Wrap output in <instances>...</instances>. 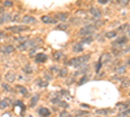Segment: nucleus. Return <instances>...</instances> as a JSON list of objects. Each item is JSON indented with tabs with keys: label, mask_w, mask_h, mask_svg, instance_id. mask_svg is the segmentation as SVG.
Wrapping results in <instances>:
<instances>
[{
	"label": "nucleus",
	"mask_w": 130,
	"mask_h": 117,
	"mask_svg": "<svg viewBox=\"0 0 130 117\" xmlns=\"http://www.w3.org/2000/svg\"><path fill=\"white\" fill-rule=\"evenodd\" d=\"M125 65H126V66H130V56L126 57V60H125Z\"/></svg>",
	"instance_id": "nucleus-51"
},
{
	"label": "nucleus",
	"mask_w": 130,
	"mask_h": 117,
	"mask_svg": "<svg viewBox=\"0 0 130 117\" xmlns=\"http://www.w3.org/2000/svg\"><path fill=\"white\" fill-rule=\"evenodd\" d=\"M22 70H24V73H26V74H31L32 73V69H31V65H25L24 68H22Z\"/></svg>",
	"instance_id": "nucleus-39"
},
{
	"label": "nucleus",
	"mask_w": 130,
	"mask_h": 117,
	"mask_svg": "<svg viewBox=\"0 0 130 117\" xmlns=\"http://www.w3.org/2000/svg\"><path fill=\"white\" fill-rule=\"evenodd\" d=\"M83 49H85V47H83V44L81 43H74L73 44V47H72V51L74 52V54H81V52H83Z\"/></svg>",
	"instance_id": "nucleus-17"
},
{
	"label": "nucleus",
	"mask_w": 130,
	"mask_h": 117,
	"mask_svg": "<svg viewBox=\"0 0 130 117\" xmlns=\"http://www.w3.org/2000/svg\"><path fill=\"white\" fill-rule=\"evenodd\" d=\"M62 57H64V52H62V51H56V52H53V59H55V60L60 61Z\"/></svg>",
	"instance_id": "nucleus-30"
},
{
	"label": "nucleus",
	"mask_w": 130,
	"mask_h": 117,
	"mask_svg": "<svg viewBox=\"0 0 130 117\" xmlns=\"http://www.w3.org/2000/svg\"><path fill=\"white\" fill-rule=\"evenodd\" d=\"M81 107H82V108H85V109H90V108H91L89 104H85V103H81Z\"/></svg>",
	"instance_id": "nucleus-49"
},
{
	"label": "nucleus",
	"mask_w": 130,
	"mask_h": 117,
	"mask_svg": "<svg viewBox=\"0 0 130 117\" xmlns=\"http://www.w3.org/2000/svg\"><path fill=\"white\" fill-rule=\"evenodd\" d=\"M102 68H103V62H102V60L99 59V60L96 61L95 66H94V70H95V73H99V72L102 70Z\"/></svg>",
	"instance_id": "nucleus-28"
},
{
	"label": "nucleus",
	"mask_w": 130,
	"mask_h": 117,
	"mask_svg": "<svg viewBox=\"0 0 130 117\" xmlns=\"http://www.w3.org/2000/svg\"><path fill=\"white\" fill-rule=\"evenodd\" d=\"M5 79H7L8 82H14V81H16V73H14V72H8V73L5 74Z\"/></svg>",
	"instance_id": "nucleus-22"
},
{
	"label": "nucleus",
	"mask_w": 130,
	"mask_h": 117,
	"mask_svg": "<svg viewBox=\"0 0 130 117\" xmlns=\"http://www.w3.org/2000/svg\"><path fill=\"white\" fill-rule=\"evenodd\" d=\"M89 13L94 18H102V16H103V12L99 9V7H96V5H92V7L89 8Z\"/></svg>",
	"instance_id": "nucleus-7"
},
{
	"label": "nucleus",
	"mask_w": 130,
	"mask_h": 117,
	"mask_svg": "<svg viewBox=\"0 0 130 117\" xmlns=\"http://www.w3.org/2000/svg\"><path fill=\"white\" fill-rule=\"evenodd\" d=\"M47 60H48V56L46 54H38L37 52V55L34 56V61L37 64H44Z\"/></svg>",
	"instance_id": "nucleus-11"
},
{
	"label": "nucleus",
	"mask_w": 130,
	"mask_h": 117,
	"mask_svg": "<svg viewBox=\"0 0 130 117\" xmlns=\"http://www.w3.org/2000/svg\"><path fill=\"white\" fill-rule=\"evenodd\" d=\"M95 40V38L92 37V35H85V37H82V39H81V43L85 46V44H91L92 42Z\"/></svg>",
	"instance_id": "nucleus-18"
},
{
	"label": "nucleus",
	"mask_w": 130,
	"mask_h": 117,
	"mask_svg": "<svg viewBox=\"0 0 130 117\" xmlns=\"http://www.w3.org/2000/svg\"><path fill=\"white\" fill-rule=\"evenodd\" d=\"M86 117H89V116H86Z\"/></svg>",
	"instance_id": "nucleus-56"
},
{
	"label": "nucleus",
	"mask_w": 130,
	"mask_h": 117,
	"mask_svg": "<svg viewBox=\"0 0 130 117\" xmlns=\"http://www.w3.org/2000/svg\"><path fill=\"white\" fill-rule=\"evenodd\" d=\"M90 59H91L90 54H85L82 56H75V57H73V59L67 61V66H72L74 69L82 68L83 65H86V64L90 61Z\"/></svg>",
	"instance_id": "nucleus-1"
},
{
	"label": "nucleus",
	"mask_w": 130,
	"mask_h": 117,
	"mask_svg": "<svg viewBox=\"0 0 130 117\" xmlns=\"http://www.w3.org/2000/svg\"><path fill=\"white\" fill-rule=\"evenodd\" d=\"M37 112H38V114L40 117H50L51 116V111L48 108H46V107H38Z\"/></svg>",
	"instance_id": "nucleus-14"
},
{
	"label": "nucleus",
	"mask_w": 130,
	"mask_h": 117,
	"mask_svg": "<svg viewBox=\"0 0 130 117\" xmlns=\"http://www.w3.org/2000/svg\"><path fill=\"white\" fill-rule=\"evenodd\" d=\"M57 107H60V108H62V109H68V108H69V104H68L67 102H64V100H60L59 104H57Z\"/></svg>",
	"instance_id": "nucleus-35"
},
{
	"label": "nucleus",
	"mask_w": 130,
	"mask_h": 117,
	"mask_svg": "<svg viewBox=\"0 0 130 117\" xmlns=\"http://www.w3.org/2000/svg\"><path fill=\"white\" fill-rule=\"evenodd\" d=\"M40 21H42L44 25H56V24H57L56 18L53 17L52 14H43L42 18H40Z\"/></svg>",
	"instance_id": "nucleus-6"
},
{
	"label": "nucleus",
	"mask_w": 130,
	"mask_h": 117,
	"mask_svg": "<svg viewBox=\"0 0 130 117\" xmlns=\"http://www.w3.org/2000/svg\"><path fill=\"white\" fill-rule=\"evenodd\" d=\"M17 89L21 91V94H22V95H25V96H27V95H29V91H27V89H25L24 86H20V85H18V86H17Z\"/></svg>",
	"instance_id": "nucleus-38"
},
{
	"label": "nucleus",
	"mask_w": 130,
	"mask_h": 117,
	"mask_svg": "<svg viewBox=\"0 0 130 117\" xmlns=\"http://www.w3.org/2000/svg\"><path fill=\"white\" fill-rule=\"evenodd\" d=\"M129 116H130V107L126 108V109H124V111H121L116 117H129Z\"/></svg>",
	"instance_id": "nucleus-31"
},
{
	"label": "nucleus",
	"mask_w": 130,
	"mask_h": 117,
	"mask_svg": "<svg viewBox=\"0 0 130 117\" xmlns=\"http://www.w3.org/2000/svg\"><path fill=\"white\" fill-rule=\"evenodd\" d=\"M59 95H60L61 98H65V99H70V92H69L68 90H65V89L60 90V91H59Z\"/></svg>",
	"instance_id": "nucleus-26"
},
{
	"label": "nucleus",
	"mask_w": 130,
	"mask_h": 117,
	"mask_svg": "<svg viewBox=\"0 0 130 117\" xmlns=\"http://www.w3.org/2000/svg\"><path fill=\"white\" fill-rule=\"evenodd\" d=\"M98 4H100V5H107L108 3H111L112 0H96Z\"/></svg>",
	"instance_id": "nucleus-44"
},
{
	"label": "nucleus",
	"mask_w": 130,
	"mask_h": 117,
	"mask_svg": "<svg viewBox=\"0 0 130 117\" xmlns=\"http://www.w3.org/2000/svg\"><path fill=\"white\" fill-rule=\"evenodd\" d=\"M95 113L100 114V116H109V114H115L116 109L115 108H103V109H96Z\"/></svg>",
	"instance_id": "nucleus-9"
},
{
	"label": "nucleus",
	"mask_w": 130,
	"mask_h": 117,
	"mask_svg": "<svg viewBox=\"0 0 130 117\" xmlns=\"http://www.w3.org/2000/svg\"><path fill=\"white\" fill-rule=\"evenodd\" d=\"M113 42H112V47H116V48H122L125 44H127V37L126 35H120V37H116L115 39H112Z\"/></svg>",
	"instance_id": "nucleus-4"
},
{
	"label": "nucleus",
	"mask_w": 130,
	"mask_h": 117,
	"mask_svg": "<svg viewBox=\"0 0 130 117\" xmlns=\"http://www.w3.org/2000/svg\"><path fill=\"white\" fill-rule=\"evenodd\" d=\"M117 35H118V33L116 30H109V31H107V33L104 34V38L105 39H115Z\"/></svg>",
	"instance_id": "nucleus-20"
},
{
	"label": "nucleus",
	"mask_w": 130,
	"mask_h": 117,
	"mask_svg": "<svg viewBox=\"0 0 130 117\" xmlns=\"http://www.w3.org/2000/svg\"><path fill=\"white\" fill-rule=\"evenodd\" d=\"M59 69H60V68H59V66H56V65L50 66V72H51V73H57V72H59Z\"/></svg>",
	"instance_id": "nucleus-45"
},
{
	"label": "nucleus",
	"mask_w": 130,
	"mask_h": 117,
	"mask_svg": "<svg viewBox=\"0 0 130 117\" xmlns=\"http://www.w3.org/2000/svg\"><path fill=\"white\" fill-rule=\"evenodd\" d=\"M53 17L56 18V21H61V22H65L68 21L69 17H70V13L69 12H59V13H55Z\"/></svg>",
	"instance_id": "nucleus-8"
},
{
	"label": "nucleus",
	"mask_w": 130,
	"mask_h": 117,
	"mask_svg": "<svg viewBox=\"0 0 130 117\" xmlns=\"http://www.w3.org/2000/svg\"><path fill=\"white\" fill-rule=\"evenodd\" d=\"M126 37H127V39H130V27L126 30Z\"/></svg>",
	"instance_id": "nucleus-52"
},
{
	"label": "nucleus",
	"mask_w": 130,
	"mask_h": 117,
	"mask_svg": "<svg viewBox=\"0 0 130 117\" xmlns=\"http://www.w3.org/2000/svg\"><path fill=\"white\" fill-rule=\"evenodd\" d=\"M129 85H130V79H127L126 82H124V83L121 85V86H122V87H127V86H129Z\"/></svg>",
	"instance_id": "nucleus-50"
},
{
	"label": "nucleus",
	"mask_w": 130,
	"mask_h": 117,
	"mask_svg": "<svg viewBox=\"0 0 130 117\" xmlns=\"http://www.w3.org/2000/svg\"><path fill=\"white\" fill-rule=\"evenodd\" d=\"M13 2H12V0H4V2H3V7L4 8H10V7H13Z\"/></svg>",
	"instance_id": "nucleus-37"
},
{
	"label": "nucleus",
	"mask_w": 130,
	"mask_h": 117,
	"mask_svg": "<svg viewBox=\"0 0 130 117\" xmlns=\"http://www.w3.org/2000/svg\"><path fill=\"white\" fill-rule=\"evenodd\" d=\"M59 117H72V114H70L67 109H64L62 112H60V113H59Z\"/></svg>",
	"instance_id": "nucleus-42"
},
{
	"label": "nucleus",
	"mask_w": 130,
	"mask_h": 117,
	"mask_svg": "<svg viewBox=\"0 0 130 117\" xmlns=\"http://www.w3.org/2000/svg\"><path fill=\"white\" fill-rule=\"evenodd\" d=\"M35 85H37L38 87H40V89H46V87H48V82L44 81L43 78H38V79L35 81Z\"/></svg>",
	"instance_id": "nucleus-19"
},
{
	"label": "nucleus",
	"mask_w": 130,
	"mask_h": 117,
	"mask_svg": "<svg viewBox=\"0 0 130 117\" xmlns=\"http://www.w3.org/2000/svg\"><path fill=\"white\" fill-rule=\"evenodd\" d=\"M68 26H69V25H67V24H64V22H62V24L57 25L55 29H56V30H68Z\"/></svg>",
	"instance_id": "nucleus-41"
},
{
	"label": "nucleus",
	"mask_w": 130,
	"mask_h": 117,
	"mask_svg": "<svg viewBox=\"0 0 130 117\" xmlns=\"http://www.w3.org/2000/svg\"><path fill=\"white\" fill-rule=\"evenodd\" d=\"M74 81H75V77H70L69 79H67V85L69 86V85H72V83H73Z\"/></svg>",
	"instance_id": "nucleus-46"
},
{
	"label": "nucleus",
	"mask_w": 130,
	"mask_h": 117,
	"mask_svg": "<svg viewBox=\"0 0 130 117\" xmlns=\"http://www.w3.org/2000/svg\"><path fill=\"white\" fill-rule=\"evenodd\" d=\"M42 42V39L40 38H32V39H27V40H25V42H22V43H20L18 46H17V48L18 49H21V51H25V49H29V48H31V47H34V46H37L38 43H40Z\"/></svg>",
	"instance_id": "nucleus-2"
},
{
	"label": "nucleus",
	"mask_w": 130,
	"mask_h": 117,
	"mask_svg": "<svg viewBox=\"0 0 130 117\" xmlns=\"http://www.w3.org/2000/svg\"><path fill=\"white\" fill-rule=\"evenodd\" d=\"M3 90L4 91H10V87H9L8 83H3Z\"/></svg>",
	"instance_id": "nucleus-47"
},
{
	"label": "nucleus",
	"mask_w": 130,
	"mask_h": 117,
	"mask_svg": "<svg viewBox=\"0 0 130 117\" xmlns=\"http://www.w3.org/2000/svg\"><path fill=\"white\" fill-rule=\"evenodd\" d=\"M86 114H87V112H86V111H77V112L74 113L75 117H82V116H86Z\"/></svg>",
	"instance_id": "nucleus-43"
},
{
	"label": "nucleus",
	"mask_w": 130,
	"mask_h": 117,
	"mask_svg": "<svg viewBox=\"0 0 130 117\" xmlns=\"http://www.w3.org/2000/svg\"><path fill=\"white\" fill-rule=\"evenodd\" d=\"M21 22L26 24V25H35V24H38V18L31 14H24L21 17Z\"/></svg>",
	"instance_id": "nucleus-5"
},
{
	"label": "nucleus",
	"mask_w": 130,
	"mask_h": 117,
	"mask_svg": "<svg viewBox=\"0 0 130 117\" xmlns=\"http://www.w3.org/2000/svg\"><path fill=\"white\" fill-rule=\"evenodd\" d=\"M89 70H90V66L87 65V64H86V65H83L82 68H78V69H77V72L73 74V77H78V76H83V74H87Z\"/></svg>",
	"instance_id": "nucleus-12"
},
{
	"label": "nucleus",
	"mask_w": 130,
	"mask_h": 117,
	"mask_svg": "<svg viewBox=\"0 0 130 117\" xmlns=\"http://www.w3.org/2000/svg\"><path fill=\"white\" fill-rule=\"evenodd\" d=\"M9 100L8 99H3L2 102H0V109H5V108H8L9 107Z\"/></svg>",
	"instance_id": "nucleus-33"
},
{
	"label": "nucleus",
	"mask_w": 130,
	"mask_h": 117,
	"mask_svg": "<svg viewBox=\"0 0 130 117\" xmlns=\"http://www.w3.org/2000/svg\"><path fill=\"white\" fill-rule=\"evenodd\" d=\"M77 22H78V24L81 22V20H79V18H77V17H74V18H72V24H77Z\"/></svg>",
	"instance_id": "nucleus-48"
},
{
	"label": "nucleus",
	"mask_w": 130,
	"mask_h": 117,
	"mask_svg": "<svg viewBox=\"0 0 130 117\" xmlns=\"http://www.w3.org/2000/svg\"><path fill=\"white\" fill-rule=\"evenodd\" d=\"M129 27H130V24H122V25H120V26L116 29V31H117V33H122V31L127 30Z\"/></svg>",
	"instance_id": "nucleus-29"
},
{
	"label": "nucleus",
	"mask_w": 130,
	"mask_h": 117,
	"mask_svg": "<svg viewBox=\"0 0 130 117\" xmlns=\"http://www.w3.org/2000/svg\"><path fill=\"white\" fill-rule=\"evenodd\" d=\"M118 5H120V7H126L129 3H130V0H117V2H116Z\"/></svg>",
	"instance_id": "nucleus-40"
},
{
	"label": "nucleus",
	"mask_w": 130,
	"mask_h": 117,
	"mask_svg": "<svg viewBox=\"0 0 130 117\" xmlns=\"http://www.w3.org/2000/svg\"><path fill=\"white\" fill-rule=\"evenodd\" d=\"M0 52H3V54H5V55H10V54L14 52V47L12 44H5V46H3L2 48H0Z\"/></svg>",
	"instance_id": "nucleus-16"
},
{
	"label": "nucleus",
	"mask_w": 130,
	"mask_h": 117,
	"mask_svg": "<svg viewBox=\"0 0 130 117\" xmlns=\"http://www.w3.org/2000/svg\"><path fill=\"white\" fill-rule=\"evenodd\" d=\"M129 96H130V92H129Z\"/></svg>",
	"instance_id": "nucleus-54"
},
{
	"label": "nucleus",
	"mask_w": 130,
	"mask_h": 117,
	"mask_svg": "<svg viewBox=\"0 0 130 117\" xmlns=\"http://www.w3.org/2000/svg\"><path fill=\"white\" fill-rule=\"evenodd\" d=\"M10 21H12V14L10 13H2L0 14V25L8 24Z\"/></svg>",
	"instance_id": "nucleus-13"
},
{
	"label": "nucleus",
	"mask_w": 130,
	"mask_h": 117,
	"mask_svg": "<svg viewBox=\"0 0 130 117\" xmlns=\"http://www.w3.org/2000/svg\"><path fill=\"white\" fill-rule=\"evenodd\" d=\"M42 78L44 79V81H47V82H51V81L53 79V77H52V74H51V72H50V70H48V72H44V73H43Z\"/></svg>",
	"instance_id": "nucleus-27"
},
{
	"label": "nucleus",
	"mask_w": 130,
	"mask_h": 117,
	"mask_svg": "<svg viewBox=\"0 0 130 117\" xmlns=\"http://www.w3.org/2000/svg\"><path fill=\"white\" fill-rule=\"evenodd\" d=\"M111 54L115 55V57H121L122 56V52L120 48H116V47H112L111 48Z\"/></svg>",
	"instance_id": "nucleus-25"
},
{
	"label": "nucleus",
	"mask_w": 130,
	"mask_h": 117,
	"mask_svg": "<svg viewBox=\"0 0 130 117\" xmlns=\"http://www.w3.org/2000/svg\"><path fill=\"white\" fill-rule=\"evenodd\" d=\"M57 77H60V78L68 77V68H60L57 72Z\"/></svg>",
	"instance_id": "nucleus-23"
},
{
	"label": "nucleus",
	"mask_w": 130,
	"mask_h": 117,
	"mask_svg": "<svg viewBox=\"0 0 130 117\" xmlns=\"http://www.w3.org/2000/svg\"><path fill=\"white\" fill-rule=\"evenodd\" d=\"M112 54L111 52H104V54L100 56V60H102V62H103V65L104 64H109L111 61H112Z\"/></svg>",
	"instance_id": "nucleus-15"
},
{
	"label": "nucleus",
	"mask_w": 130,
	"mask_h": 117,
	"mask_svg": "<svg viewBox=\"0 0 130 117\" xmlns=\"http://www.w3.org/2000/svg\"><path fill=\"white\" fill-rule=\"evenodd\" d=\"M7 30L13 31V33H22V31H27L29 27L25 26V25H16V26H10V27H8Z\"/></svg>",
	"instance_id": "nucleus-10"
},
{
	"label": "nucleus",
	"mask_w": 130,
	"mask_h": 117,
	"mask_svg": "<svg viewBox=\"0 0 130 117\" xmlns=\"http://www.w3.org/2000/svg\"><path fill=\"white\" fill-rule=\"evenodd\" d=\"M3 35H4V33H0V38H3Z\"/></svg>",
	"instance_id": "nucleus-53"
},
{
	"label": "nucleus",
	"mask_w": 130,
	"mask_h": 117,
	"mask_svg": "<svg viewBox=\"0 0 130 117\" xmlns=\"http://www.w3.org/2000/svg\"><path fill=\"white\" fill-rule=\"evenodd\" d=\"M121 52H122V55H127V54H130V44H125V46L121 48Z\"/></svg>",
	"instance_id": "nucleus-36"
},
{
	"label": "nucleus",
	"mask_w": 130,
	"mask_h": 117,
	"mask_svg": "<svg viewBox=\"0 0 130 117\" xmlns=\"http://www.w3.org/2000/svg\"><path fill=\"white\" fill-rule=\"evenodd\" d=\"M117 107H120V108H118L120 111H124V109H126V108H129V107H130V102H125V103H118V104H117Z\"/></svg>",
	"instance_id": "nucleus-32"
},
{
	"label": "nucleus",
	"mask_w": 130,
	"mask_h": 117,
	"mask_svg": "<svg viewBox=\"0 0 130 117\" xmlns=\"http://www.w3.org/2000/svg\"><path fill=\"white\" fill-rule=\"evenodd\" d=\"M90 77H91V76H90L89 73H87V74H83V76L78 79V82H77L78 86H82V85H85L86 82H89V81H90Z\"/></svg>",
	"instance_id": "nucleus-21"
},
{
	"label": "nucleus",
	"mask_w": 130,
	"mask_h": 117,
	"mask_svg": "<svg viewBox=\"0 0 130 117\" xmlns=\"http://www.w3.org/2000/svg\"><path fill=\"white\" fill-rule=\"evenodd\" d=\"M129 24H130V22H129Z\"/></svg>",
	"instance_id": "nucleus-57"
},
{
	"label": "nucleus",
	"mask_w": 130,
	"mask_h": 117,
	"mask_svg": "<svg viewBox=\"0 0 130 117\" xmlns=\"http://www.w3.org/2000/svg\"><path fill=\"white\" fill-rule=\"evenodd\" d=\"M126 65H121L120 68H116L115 69V72L117 73V74H120V76H121V74H125V72H126Z\"/></svg>",
	"instance_id": "nucleus-34"
},
{
	"label": "nucleus",
	"mask_w": 130,
	"mask_h": 117,
	"mask_svg": "<svg viewBox=\"0 0 130 117\" xmlns=\"http://www.w3.org/2000/svg\"><path fill=\"white\" fill-rule=\"evenodd\" d=\"M39 98H40V95H39V94L32 95V96H31V100H30V107H35L37 103L39 102Z\"/></svg>",
	"instance_id": "nucleus-24"
},
{
	"label": "nucleus",
	"mask_w": 130,
	"mask_h": 117,
	"mask_svg": "<svg viewBox=\"0 0 130 117\" xmlns=\"http://www.w3.org/2000/svg\"><path fill=\"white\" fill-rule=\"evenodd\" d=\"M29 117H32V116H29Z\"/></svg>",
	"instance_id": "nucleus-55"
},
{
	"label": "nucleus",
	"mask_w": 130,
	"mask_h": 117,
	"mask_svg": "<svg viewBox=\"0 0 130 117\" xmlns=\"http://www.w3.org/2000/svg\"><path fill=\"white\" fill-rule=\"evenodd\" d=\"M96 30H98V27H96L95 25L87 24V25H85L83 27H81V29L78 30L77 35H78L79 38H82V37H85V35H94V33H95Z\"/></svg>",
	"instance_id": "nucleus-3"
}]
</instances>
